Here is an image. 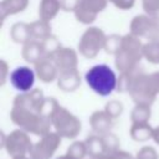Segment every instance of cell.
<instances>
[{
  "mask_svg": "<svg viewBox=\"0 0 159 159\" xmlns=\"http://www.w3.org/2000/svg\"><path fill=\"white\" fill-rule=\"evenodd\" d=\"M102 138H103L106 153H111V154H112V153L119 150V138H118L114 133L109 132V133L102 135Z\"/></svg>",
  "mask_w": 159,
  "mask_h": 159,
  "instance_id": "obj_29",
  "label": "cell"
},
{
  "mask_svg": "<svg viewBox=\"0 0 159 159\" xmlns=\"http://www.w3.org/2000/svg\"><path fill=\"white\" fill-rule=\"evenodd\" d=\"M10 119L20 129L27 132L29 134L31 133L39 137L47 134L48 132H51V128H52L51 119L43 117L39 112L22 108V107L12 106L10 111Z\"/></svg>",
  "mask_w": 159,
  "mask_h": 159,
  "instance_id": "obj_4",
  "label": "cell"
},
{
  "mask_svg": "<svg viewBox=\"0 0 159 159\" xmlns=\"http://www.w3.org/2000/svg\"><path fill=\"white\" fill-rule=\"evenodd\" d=\"M21 56L30 65H36L39 61L45 58V52H43V47H42L41 41L31 40L27 43L22 45Z\"/></svg>",
  "mask_w": 159,
  "mask_h": 159,
  "instance_id": "obj_17",
  "label": "cell"
},
{
  "mask_svg": "<svg viewBox=\"0 0 159 159\" xmlns=\"http://www.w3.org/2000/svg\"><path fill=\"white\" fill-rule=\"evenodd\" d=\"M108 1L111 4H113L114 7H117L118 10H122V11L130 10L135 5V0H108Z\"/></svg>",
  "mask_w": 159,
  "mask_h": 159,
  "instance_id": "obj_33",
  "label": "cell"
},
{
  "mask_svg": "<svg viewBox=\"0 0 159 159\" xmlns=\"http://www.w3.org/2000/svg\"><path fill=\"white\" fill-rule=\"evenodd\" d=\"M51 60L55 62L58 72L73 70L78 66V51L72 47L62 46L52 57Z\"/></svg>",
  "mask_w": 159,
  "mask_h": 159,
  "instance_id": "obj_13",
  "label": "cell"
},
{
  "mask_svg": "<svg viewBox=\"0 0 159 159\" xmlns=\"http://www.w3.org/2000/svg\"><path fill=\"white\" fill-rule=\"evenodd\" d=\"M61 139L62 137L55 130L48 132L47 134L40 137V140L32 145L29 157H31L32 159H51L58 149Z\"/></svg>",
  "mask_w": 159,
  "mask_h": 159,
  "instance_id": "obj_9",
  "label": "cell"
},
{
  "mask_svg": "<svg viewBox=\"0 0 159 159\" xmlns=\"http://www.w3.org/2000/svg\"><path fill=\"white\" fill-rule=\"evenodd\" d=\"M56 82H57V87L62 92L71 93L80 88V86L82 83V77H81L78 68H73V70H67V71L60 72Z\"/></svg>",
  "mask_w": 159,
  "mask_h": 159,
  "instance_id": "obj_15",
  "label": "cell"
},
{
  "mask_svg": "<svg viewBox=\"0 0 159 159\" xmlns=\"http://www.w3.org/2000/svg\"><path fill=\"white\" fill-rule=\"evenodd\" d=\"M88 120H89V125H91L92 132L94 134H98V135H104V134L109 133L113 128V124H114V119L104 109L94 111L89 116Z\"/></svg>",
  "mask_w": 159,
  "mask_h": 159,
  "instance_id": "obj_14",
  "label": "cell"
},
{
  "mask_svg": "<svg viewBox=\"0 0 159 159\" xmlns=\"http://www.w3.org/2000/svg\"><path fill=\"white\" fill-rule=\"evenodd\" d=\"M104 111L113 119H117L123 113V103L118 99H109L104 106Z\"/></svg>",
  "mask_w": 159,
  "mask_h": 159,
  "instance_id": "obj_31",
  "label": "cell"
},
{
  "mask_svg": "<svg viewBox=\"0 0 159 159\" xmlns=\"http://www.w3.org/2000/svg\"><path fill=\"white\" fill-rule=\"evenodd\" d=\"M30 4V0H1L0 1V19L4 22L6 17L24 12Z\"/></svg>",
  "mask_w": 159,
  "mask_h": 159,
  "instance_id": "obj_18",
  "label": "cell"
},
{
  "mask_svg": "<svg viewBox=\"0 0 159 159\" xmlns=\"http://www.w3.org/2000/svg\"><path fill=\"white\" fill-rule=\"evenodd\" d=\"M30 24V31H31V37L32 40H37V41H42L47 37H50L52 35V26L50 21H45V20H35L29 22Z\"/></svg>",
  "mask_w": 159,
  "mask_h": 159,
  "instance_id": "obj_21",
  "label": "cell"
},
{
  "mask_svg": "<svg viewBox=\"0 0 159 159\" xmlns=\"http://www.w3.org/2000/svg\"><path fill=\"white\" fill-rule=\"evenodd\" d=\"M84 143H86V147H87V155H89L91 158H96V157H99V155L106 153V148H104L102 135H98V134L93 133V134H91L86 138Z\"/></svg>",
  "mask_w": 159,
  "mask_h": 159,
  "instance_id": "obj_23",
  "label": "cell"
},
{
  "mask_svg": "<svg viewBox=\"0 0 159 159\" xmlns=\"http://www.w3.org/2000/svg\"><path fill=\"white\" fill-rule=\"evenodd\" d=\"M129 32L139 39L159 41V21L147 14L135 15L129 24Z\"/></svg>",
  "mask_w": 159,
  "mask_h": 159,
  "instance_id": "obj_7",
  "label": "cell"
},
{
  "mask_svg": "<svg viewBox=\"0 0 159 159\" xmlns=\"http://www.w3.org/2000/svg\"><path fill=\"white\" fill-rule=\"evenodd\" d=\"M81 0H61V7L65 12H75Z\"/></svg>",
  "mask_w": 159,
  "mask_h": 159,
  "instance_id": "obj_35",
  "label": "cell"
},
{
  "mask_svg": "<svg viewBox=\"0 0 159 159\" xmlns=\"http://www.w3.org/2000/svg\"><path fill=\"white\" fill-rule=\"evenodd\" d=\"M122 40H123V35H118V34L107 35L106 45H104V52L114 56L122 47Z\"/></svg>",
  "mask_w": 159,
  "mask_h": 159,
  "instance_id": "obj_26",
  "label": "cell"
},
{
  "mask_svg": "<svg viewBox=\"0 0 159 159\" xmlns=\"http://www.w3.org/2000/svg\"><path fill=\"white\" fill-rule=\"evenodd\" d=\"M12 159H32V158H31V157L25 155V157H19V158H12Z\"/></svg>",
  "mask_w": 159,
  "mask_h": 159,
  "instance_id": "obj_39",
  "label": "cell"
},
{
  "mask_svg": "<svg viewBox=\"0 0 159 159\" xmlns=\"http://www.w3.org/2000/svg\"><path fill=\"white\" fill-rule=\"evenodd\" d=\"M108 2V0H81L73 15L80 24L91 26L97 16L106 10Z\"/></svg>",
  "mask_w": 159,
  "mask_h": 159,
  "instance_id": "obj_10",
  "label": "cell"
},
{
  "mask_svg": "<svg viewBox=\"0 0 159 159\" xmlns=\"http://www.w3.org/2000/svg\"><path fill=\"white\" fill-rule=\"evenodd\" d=\"M143 45L144 42L133 34L123 35L122 47L114 55V66L119 73L133 71L139 66L143 60Z\"/></svg>",
  "mask_w": 159,
  "mask_h": 159,
  "instance_id": "obj_2",
  "label": "cell"
},
{
  "mask_svg": "<svg viewBox=\"0 0 159 159\" xmlns=\"http://www.w3.org/2000/svg\"><path fill=\"white\" fill-rule=\"evenodd\" d=\"M9 35H10L11 41L17 45H25L32 40L31 31H30V24L24 22V21H17L12 24L10 27Z\"/></svg>",
  "mask_w": 159,
  "mask_h": 159,
  "instance_id": "obj_20",
  "label": "cell"
},
{
  "mask_svg": "<svg viewBox=\"0 0 159 159\" xmlns=\"http://www.w3.org/2000/svg\"><path fill=\"white\" fill-rule=\"evenodd\" d=\"M154 75H155V77H157V81H158V84H159V71H157V72H154Z\"/></svg>",
  "mask_w": 159,
  "mask_h": 159,
  "instance_id": "obj_40",
  "label": "cell"
},
{
  "mask_svg": "<svg viewBox=\"0 0 159 159\" xmlns=\"http://www.w3.org/2000/svg\"><path fill=\"white\" fill-rule=\"evenodd\" d=\"M135 159H159V155L153 147L145 145L138 150Z\"/></svg>",
  "mask_w": 159,
  "mask_h": 159,
  "instance_id": "obj_32",
  "label": "cell"
},
{
  "mask_svg": "<svg viewBox=\"0 0 159 159\" xmlns=\"http://www.w3.org/2000/svg\"><path fill=\"white\" fill-rule=\"evenodd\" d=\"M84 81L91 91L101 97H107L117 91L118 76L111 66L106 63H98L87 70L84 73Z\"/></svg>",
  "mask_w": 159,
  "mask_h": 159,
  "instance_id": "obj_3",
  "label": "cell"
},
{
  "mask_svg": "<svg viewBox=\"0 0 159 159\" xmlns=\"http://www.w3.org/2000/svg\"><path fill=\"white\" fill-rule=\"evenodd\" d=\"M34 70L36 72V77L43 83H52L53 81H57L60 75L58 68L50 57H45L34 65Z\"/></svg>",
  "mask_w": 159,
  "mask_h": 159,
  "instance_id": "obj_16",
  "label": "cell"
},
{
  "mask_svg": "<svg viewBox=\"0 0 159 159\" xmlns=\"http://www.w3.org/2000/svg\"><path fill=\"white\" fill-rule=\"evenodd\" d=\"M56 159H72L68 154H65V155H61V157H58V158H56Z\"/></svg>",
  "mask_w": 159,
  "mask_h": 159,
  "instance_id": "obj_38",
  "label": "cell"
},
{
  "mask_svg": "<svg viewBox=\"0 0 159 159\" xmlns=\"http://www.w3.org/2000/svg\"><path fill=\"white\" fill-rule=\"evenodd\" d=\"M106 39L107 35L101 27L88 26L78 40L77 51L82 57L87 60L96 58L98 53L104 50Z\"/></svg>",
  "mask_w": 159,
  "mask_h": 159,
  "instance_id": "obj_5",
  "label": "cell"
},
{
  "mask_svg": "<svg viewBox=\"0 0 159 159\" xmlns=\"http://www.w3.org/2000/svg\"><path fill=\"white\" fill-rule=\"evenodd\" d=\"M45 98H46V96L43 94L42 89L32 88L31 91L21 92L19 94H16L14 101H12V106L27 108V109L41 113V107L43 104Z\"/></svg>",
  "mask_w": 159,
  "mask_h": 159,
  "instance_id": "obj_12",
  "label": "cell"
},
{
  "mask_svg": "<svg viewBox=\"0 0 159 159\" xmlns=\"http://www.w3.org/2000/svg\"><path fill=\"white\" fill-rule=\"evenodd\" d=\"M153 127L149 123H132L129 129L130 138L135 142H147L153 137Z\"/></svg>",
  "mask_w": 159,
  "mask_h": 159,
  "instance_id": "obj_22",
  "label": "cell"
},
{
  "mask_svg": "<svg viewBox=\"0 0 159 159\" xmlns=\"http://www.w3.org/2000/svg\"><path fill=\"white\" fill-rule=\"evenodd\" d=\"M51 123L55 132L66 139L76 138L82 129L81 120L61 104L51 116Z\"/></svg>",
  "mask_w": 159,
  "mask_h": 159,
  "instance_id": "obj_6",
  "label": "cell"
},
{
  "mask_svg": "<svg viewBox=\"0 0 159 159\" xmlns=\"http://www.w3.org/2000/svg\"><path fill=\"white\" fill-rule=\"evenodd\" d=\"M10 77V67L5 60H0V84L4 86Z\"/></svg>",
  "mask_w": 159,
  "mask_h": 159,
  "instance_id": "obj_34",
  "label": "cell"
},
{
  "mask_svg": "<svg viewBox=\"0 0 159 159\" xmlns=\"http://www.w3.org/2000/svg\"><path fill=\"white\" fill-rule=\"evenodd\" d=\"M152 106L145 104H135L130 112V120L132 123H149L152 117Z\"/></svg>",
  "mask_w": 159,
  "mask_h": 159,
  "instance_id": "obj_24",
  "label": "cell"
},
{
  "mask_svg": "<svg viewBox=\"0 0 159 159\" xmlns=\"http://www.w3.org/2000/svg\"><path fill=\"white\" fill-rule=\"evenodd\" d=\"M41 43H42V47H43L45 57H50V58H51V57H52V56H53V55L62 47L60 40H58L57 36H55L53 34H52L50 37L42 40Z\"/></svg>",
  "mask_w": 159,
  "mask_h": 159,
  "instance_id": "obj_27",
  "label": "cell"
},
{
  "mask_svg": "<svg viewBox=\"0 0 159 159\" xmlns=\"http://www.w3.org/2000/svg\"><path fill=\"white\" fill-rule=\"evenodd\" d=\"M123 73H127L128 76L127 93L130 96L134 104L152 106L159 94V84L154 72L147 73L140 66H138L133 71Z\"/></svg>",
  "mask_w": 159,
  "mask_h": 159,
  "instance_id": "obj_1",
  "label": "cell"
},
{
  "mask_svg": "<svg viewBox=\"0 0 159 159\" xmlns=\"http://www.w3.org/2000/svg\"><path fill=\"white\" fill-rule=\"evenodd\" d=\"M144 14L159 21V0H142Z\"/></svg>",
  "mask_w": 159,
  "mask_h": 159,
  "instance_id": "obj_30",
  "label": "cell"
},
{
  "mask_svg": "<svg viewBox=\"0 0 159 159\" xmlns=\"http://www.w3.org/2000/svg\"><path fill=\"white\" fill-rule=\"evenodd\" d=\"M143 58L152 65H159V41H147L143 45Z\"/></svg>",
  "mask_w": 159,
  "mask_h": 159,
  "instance_id": "obj_25",
  "label": "cell"
},
{
  "mask_svg": "<svg viewBox=\"0 0 159 159\" xmlns=\"http://www.w3.org/2000/svg\"><path fill=\"white\" fill-rule=\"evenodd\" d=\"M91 159H93V158H91Z\"/></svg>",
  "mask_w": 159,
  "mask_h": 159,
  "instance_id": "obj_41",
  "label": "cell"
},
{
  "mask_svg": "<svg viewBox=\"0 0 159 159\" xmlns=\"http://www.w3.org/2000/svg\"><path fill=\"white\" fill-rule=\"evenodd\" d=\"M66 154H68L72 159H83V158L87 155V147H86V143H84V142H80V140L73 142V143L68 147Z\"/></svg>",
  "mask_w": 159,
  "mask_h": 159,
  "instance_id": "obj_28",
  "label": "cell"
},
{
  "mask_svg": "<svg viewBox=\"0 0 159 159\" xmlns=\"http://www.w3.org/2000/svg\"><path fill=\"white\" fill-rule=\"evenodd\" d=\"M61 10H62L61 0H40L37 7V15L39 19L51 22Z\"/></svg>",
  "mask_w": 159,
  "mask_h": 159,
  "instance_id": "obj_19",
  "label": "cell"
},
{
  "mask_svg": "<svg viewBox=\"0 0 159 159\" xmlns=\"http://www.w3.org/2000/svg\"><path fill=\"white\" fill-rule=\"evenodd\" d=\"M152 139H153L157 144H159V125L153 129V137H152Z\"/></svg>",
  "mask_w": 159,
  "mask_h": 159,
  "instance_id": "obj_36",
  "label": "cell"
},
{
  "mask_svg": "<svg viewBox=\"0 0 159 159\" xmlns=\"http://www.w3.org/2000/svg\"><path fill=\"white\" fill-rule=\"evenodd\" d=\"M32 145L34 144L30 139L29 133L19 128L10 132L5 137V143L2 148H5L6 153L11 158H19L29 155Z\"/></svg>",
  "mask_w": 159,
  "mask_h": 159,
  "instance_id": "obj_8",
  "label": "cell"
},
{
  "mask_svg": "<svg viewBox=\"0 0 159 159\" xmlns=\"http://www.w3.org/2000/svg\"><path fill=\"white\" fill-rule=\"evenodd\" d=\"M93 159H114V155L111 154V153H104V154H102L99 157H96Z\"/></svg>",
  "mask_w": 159,
  "mask_h": 159,
  "instance_id": "obj_37",
  "label": "cell"
},
{
  "mask_svg": "<svg viewBox=\"0 0 159 159\" xmlns=\"http://www.w3.org/2000/svg\"><path fill=\"white\" fill-rule=\"evenodd\" d=\"M36 72L30 66H17L10 72L9 82L19 92H27L34 88L36 81Z\"/></svg>",
  "mask_w": 159,
  "mask_h": 159,
  "instance_id": "obj_11",
  "label": "cell"
}]
</instances>
